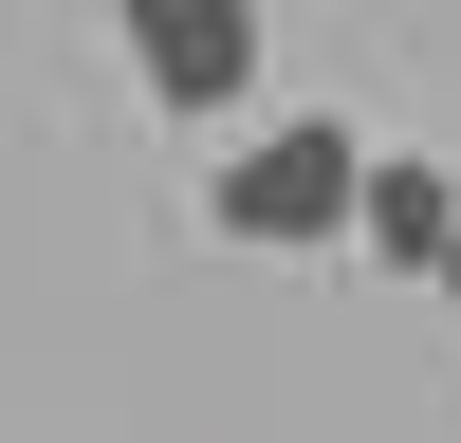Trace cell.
Instances as JSON below:
<instances>
[{"mask_svg": "<svg viewBox=\"0 0 461 443\" xmlns=\"http://www.w3.org/2000/svg\"><path fill=\"white\" fill-rule=\"evenodd\" d=\"M351 203H369V130H332V111H277V130H240V148L203 167V222L258 240V258L351 240Z\"/></svg>", "mask_w": 461, "mask_h": 443, "instance_id": "1", "label": "cell"}, {"mask_svg": "<svg viewBox=\"0 0 461 443\" xmlns=\"http://www.w3.org/2000/svg\"><path fill=\"white\" fill-rule=\"evenodd\" d=\"M111 37H130V74H148L167 130H221L258 93V0H111Z\"/></svg>", "mask_w": 461, "mask_h": 443, "instance_id": "2", "label": "cell"}, {"mask_svg": "<svg viewBox=\"0 0 461 443\" xmlns=\"http://www.w3.org/2000/svg\"><path fill=\"white\" fill-rule=\"evenodd\" d=\"M351 240L388 258V277H443V240H461V185L425 167V148H369V203H351Z\"/></svg>", "mask_w": 461, "mask_h": 443, "instance_id": "3", "label": "cell"}, {"mask_svg": "<svg viewBox=\"0 0 461 443\" xmlns=\"http://www.w3.org/2000/svg\"><path fill=\"white\" fill-rule=\"evenodd\" d=\"M425 295H461V240H443V277H425Z\"/></svg>", "mask_w": 461, "mask_h": 443, "instance_id": "4", "label": "cell"}]
</instances>
